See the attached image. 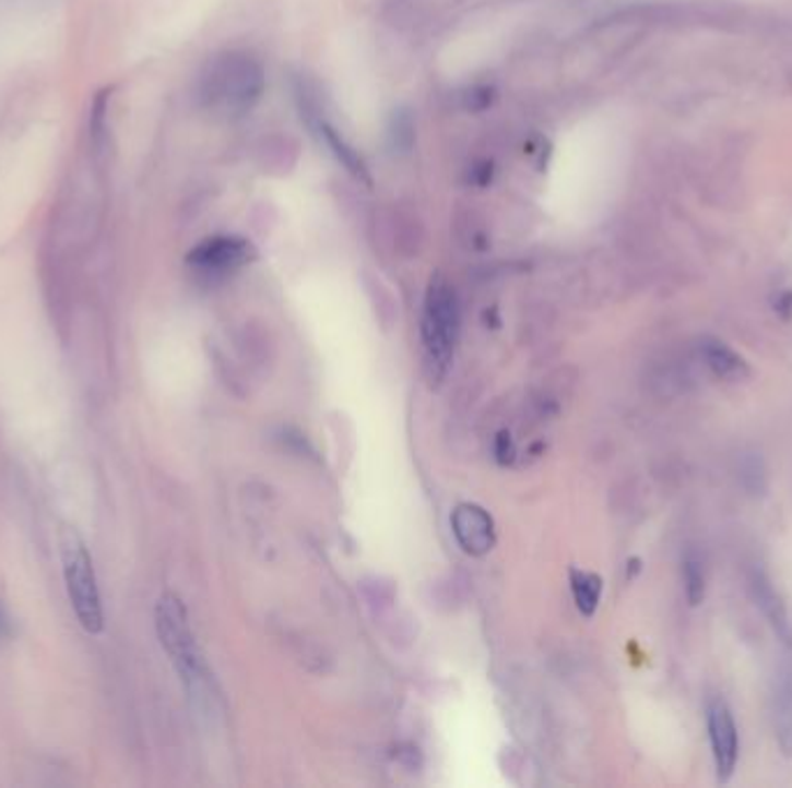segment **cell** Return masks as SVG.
<instances>
[{"label":"cell","instance_id":"obj_6","mask_svg":"<svg viewBox=\"0 0 792 788\" xmlns=\"http://www.w3.org/2000/svg\"><path fill=\"white\" fill-rule=\"evenodd\" d=\"M707 728H709L713 767H717L719 781L725 784L730 781L732 775H735V767L740 761V733L735 717H732L730 707L723 701L717 699L709 703Z\"/></svg>","mask_w":792,"mask_h":788},{"label":"cell","instance_id":"obj_9","mask_svg":"<svg viewBox=\"0 0 792 788\" xmlns=\"http://www.w3.org/2000/svg\"><path fill=\"white\" fill-rule=\"evenodd\" d=\"M700 359L713 372V378L723 382H744L750 375V368L742 354L719 338L700 341Z\"/></svg>","mask_w":792,"mask_h":788},{"label":"cell","instance_id":"obj_16","mask_svg":"<svg viewBox=\"0 0 792 788\" xmlns=\"http://www.w3.org/2000/svg\"><path fill=\"white\" fill-rule=\"evenodd\" d=\"M775 312L779 314V318L783 322H790L792 320V289H783L777 294L775 299Z\"/></svg>","mask_w":792,"mask_h":788},{"label":"cell","instance_id":"obj_8","mask_svg":"<svg viewBox=\"0 0 792 788\" xmlns=\"http://www.w3.org/2000/svg\"><path fill=\"white\" fill-rule=\"evenodd\" d=\"M748 593H750V599L756 601V606L760 608V613L765 616V620L769 622L771 632L777 634V638L783 645L792 647V624H790V618H788L785 604L779 597L775 585H771V581L767 578V574L763 569H753L750 571Z\"/></svg>","mask_w":792,"mask_h":788},{"label":"cell","instance_id":"obj_15","mask_svg":"<svg viewBox=\"0 0 792 788\" xmlns=\"http://www.w3.org/2000/svg\"><path fill=\"white\" fill-rule=\"evenodd\" d=\"M392 140H394V146L397 148H411L413 144V123L409 116H394V132H392Z\"/></svg>","mask_w":792,"mask_h":788},{"label":"cell","instance_id":"obj_1","mask_svg":"<svg viewBox=\"0 0 792 788\" xmlns=\"http://www.w3.org/2000/svg\"><path fill=\"white\" fill-rule=\"evenodd\" d=\"M459 336V301L454 287L436 275L429 283L422 310V351L424 366L432 382L446 378L454 359V345Z\"/></svg>","mask_w":792,"mask_h":788},{"label":"cell","instance_id":"obj_12","mask_svg":"<svg viewBox=\"0 0 792 788\" xmlns=\"http://www.w3.org/2000/svg\"><path fill=\"white\" fill-rule=\"evenodd\" d=\"M318 130H320V134L324 136L327 146H330V148H332V153L336 155V160H339V163H341L347 171H351L353 176H357L359 181H364V183H371V181H369V174H366V165H364V160L359 157V153H357L353 146H347L343 136H341L334 128L327 126V123H322V121H320V123H318Z\"/></svg>","mask_w":792,"mask_h":788},{"label":"cell","instance_id":"obj_14","mask_svg":"<svg viewBox=\"0 0 792 788\" xmlns=\"http://www.w3.org/2000/svg\"><path fill=\"white\" fill-rule=\"evenodd\" d=\"M740 479L750 496H763L765 486H767V475H765V465L758 453H746V456L742 458Z\"/></svg>","mask_w":792,"mask_h":788},{"label":"cell","instance_id":"obj_2","mask_svg":"<svg viewBox=\"0 0 792 788\" xmlns=\"http://www.w3.org/2000/svg\"><path fill=\"white\" fill-rule=\"evenodd\" d=\"M264 86L260 65L248 56L229 53L209 65L202 76V100L223 114H241L253 107Z\"/></svg>","mask_w":792,"mask_h":788},{"label":"cell","instance_id":"obj_13","mask_svg":"<svg viewBox=\"0 0 792 788\" xmlns=\"http://www.w3.org/2000/svg\"><path fill=\"white\" fill-rule=\"evenodd\" d=\"M682 576H684V595L690 606H700L707 593V578L702 560L695 553H686L682 562Z\"/></svg>","mask_w":792,"mask_h":788},{"label":"cell","instance_id":"obj_11","mask_svg":"<svg viewBox=\"0 0 792 788\" xmlns=\"http://www.w3.org/2000/svg\"><path fill=\"white\" fill-rule=\"evenodd\" d=\"M570 587H572V597H575L579 613L593 616L598 604H601L603 578L598 574H589V571L572 569L570 571Z\"/></svg>","mask_w":792,"mask_h":788},{"label":"cell","instance_id":"obj_4","mask_svg":"<svg viewBox=\"0 0 792 788\" xmlns=\"http://www.w3.org/2000/svg\"><path fill=\"white\" fill-rule=\"evenodd\" d=\"M156 629L165 653L169 655L172 664L177 666L181 680L188 684L192 694H198L206 682V671L200 647L188 624L186 608L179 601V597L174 595L161 597L156 606Z\"/></svg>","mask_w":792,"mask_h":788},{"label":"cell","instance_id":"obj_3","mask_svg":"<svg viewBox=\"0 0 792 788\" xmlns=\"http://www.w3.org/2000/svg\"><path fill=\"white\" fill-rule=\"evenodd\" d=\"M61 560H63V576L68 597L74 608V616L88 634L103 632V601L98 581H95V569L88 550L80 535L72 529H66L61 535Z\"/></svg>","mask_w":792,"mask_h":788},{"label":"cell","instance_id":"obj_10","mask_svg":"<svg viewBox=\"0 0 792 788\" xmlns=\"http://www.w3.org/2000/svg\"><path fill=\"white\" fill-rule=\"evenodd\" d=\"M771 721H775V738L785 759H792V673L781 671L775 684L771 699Z\"/></svg>","mask_w":792,"mask_h":788},{"label":"cell","instance_id":"obj_17","mask_svg":"<svg viewBox=\"0 0 792 788\" xmlns=\"http://www.w3.org/2000/svg\"><path fill=\"white\" fill-rule=\"evenodd\" d=\"M5 634H8V616H5L3 606H0V638H3Z\"/></svg>","mask_w":792,"mask_h":788},{"label":"cell","instance_id":"obj_7","mask_svg":"<svg viewBox=\"0 0 792 788\" xmlns=\"http://www.w3.org/2000/svg\"><path fill=\"white\" fill-rule=\"evenodd\" d=\"M450 523L457 544L466 550L469 556H485L494 548L496 541L494 521L482 506L459 504L452 511Z\"/></svg>","mask_w":792,"mask_h":788},{"label":"cell","instance_id":"obj_5","mask_svg":"<svg viewBox=\"0 0 792 788\" xmlns=\"http://www.w3.org/2000/svg\"><path fill=\"white\" fill-rule=\"evenodd\" d=\"M256 260V248L239 236H214L202 241L188 254V264L206 275H223L237 271Z\"/></svg>","mask_w":792,"mask_h":788}]
</instances>
